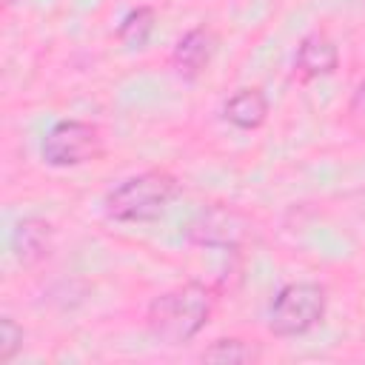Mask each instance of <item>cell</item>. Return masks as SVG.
Instances as JSON below:
<instances>
[{
	"label": "cell",
	"instance_id": "6da1fadb",
	"mask_svg": "<svg viewBox=\"0 0 365 365\" xmlns=\"http://www.w3.org/2000/svg\"><path fill=\"white\" fill-rule=\"evenodd\" d=\"M211 317V291L202 282H182L148 302V334L163 345H188Z\"/></svg>",
	"mask_w": 365,
	"mask_h": 365
},
{
	"label": "cell",
	"instance_id": "7a4b0ae2",
	"mask_svg": "<svg viewBox=\"0 0 365 365\" xmlns=\"http://www.w3.org/2000/svg\"><path fill=\"white\" fill-rule=\"evenodd\" d=\"M177 191H180V182L174 174L151 168L111 188L103 205H106V214L117 222H151L171 205Z\"/></svg>",
	"mask_w": 365,
	"mask_h": 365
},
{
	"label": "cell",
	"instance_id": "3957f363",
	"mask_svg": "<svg viewBox=\"0 0 365 365\" xmlns=\"http://www.w3.org/2000/svg\"><path fill=\"white\" fill-rule=\"evenodd\" d=\"M328 294L319 282H288L268 305V331L274 336H299L322 322Z\"/></svg>",
	"mask_w": 365,
	"mask_h": 365
},
{
	"label": "cell",
	"instance_id": "277c9868",
	"mask_svg": "<svg viewBox=\"0 0 365 365\" xmlns=\"http://www.w3.org/2000/svg\"><path fill=\"white\" fill-rule=\"evenodd\" d=\"M100 154H103L100 128L86 120H57L40 143L43 163L54 168L83 165V163L97 160Z\"/></svg>",
	"mask_w": 365,
	"mask_h": 365
},
{
	"label": "cell",
	"instance_id": "5b68a950",
	"mask_svg": "<svg viewBox=\"0 0 365 365\" xmlns=\"http://www.w3.org/2000/svg\"><path fill=\"white\" fill-rule=\"evenodd\" d=\"M251 237V222L228 208V205H208L188 222V240L205 248H240Z\"/></svg>",
	"mask_w": 365,
	"mask_h": 365
},
{
	"label": "cell",
	"instance_id": "8992f818",
	"mask_svg": "<svg viewBox=\"0 0 365 365\" xmlns=\"http://www.w3.org/2000/svg\"><path fill=\"white\" fill-rule=\"evenodd\" d=\"M214 51H217V37H214V31L205 29V26H197V29H188V31L177 40L174 54H171V63H174V68H177L185 80H194V77H200V74L208 68Z\"/></svg>",
	"mask_w": 365,
	"mask_h": 365
},
{
	"label": "cell",
	"instance_id": "52a82bcc",
	"mask_svg": "<svg viewBox=\"0 0 365 365\" xmlns=\"http://www.w3.org/2000/svg\"><path fill=\"white\" fill-rule=\"evenodd\" d=\"M294 66L302 77H328L339 66V51L331 37H325L322 31H311L299 40Z\"/></svg>",
	"mask_w": 365,
	"mask_h": 365
},
{
	"label": "cell",
	"instance_id": "ba28073f",
	"mask_svg": "<svg viewBox=\"0 0 365 365\" xmlns=\"http://www.w3.org/2000/svg\"><path fill=\"white\" fill-rule=\"evenodd\" d=\"M222 117L234 128L254 131L268 120V97L262 94V88H237L222 103Z\"/></svg>",
	"mask_w": 365,
	"mask_h": 365
},
{
	"label": "cell",
	"instance_id": "9c48e42d",
	"mask_svg": "<svg viewBox=\"0 0 365 365\" xmlns=\"http://www.w3.org/2000/svg\"><path fill=\"white\" fill-rule=\"evenodd\" d=\"M51 248V225L40 217H26L11 231V251L23 265L40 262Z\"/></svg>",
	"mask_w": 365,
	"mask_h": 365
},
{
	"label": "cell",
	"instance_id": "30bf717a",
	"mask_svg": "<svg viewBox=\"0 0 365 365\" xmlns=\"http://www.w3.org/2000/svg\"><path fill=\"white\" fill-rule=\"evenodd\" d=\"M154 26H157V14L151 6H137L131 9L120 26H117V40L125 46V48H145V43L151 40L154 34Z\"/></svg>",
	"mask_w": 365,
	"mask_h": 365
},
{
	"label": "cell",
	"instance_id": "8fae6325",
	"mask_svg": "<svg viewBox=\"0 0 365 365\" xmlns=\"http://www.w3.org/2000/svg\"><path fill=\"white\" fill-rule=\"evenodd\" d=\"M257 356H259V351L251 348L245 339H237V336L214 339V342L200 354L202 362H228V365H237V362H254Z\"/></svg>",
	"mask_w": 365,
	"mask_h": 365
},
{
	"label": "cell",
	"instance_id": "7c38bea8",
	"mask_svg": "<svg viewBox=\"0 0 365 365\" xmlns=\"http://www.w3.org/2000/svg\"><path fill=\"white\" fill-rule=\"evenodd\" d=\"M0 331H3V339H0V362H11L14 354L23 348V328L11 317H3L0 319Z\"/></svg>",
	"mask_w": 365,
	"mask_h": 365
},
{
	"label": "cell",
	"instance_id": "4fadbf2b",
	"mask_svg": "<svg viewBox=\"0 0 365 365\" xmlns=\"http://www.w3.org/2000/svg\"><path fill=\"white\" fill-rule=\"evenodd\" d=\"M348 111L354 117H365V80L356 83V88L351 94V103H348Z\"/></svg>",
	"mask_w": 365,
	"mask_h": 365
},
{
	"label": "cell",
	"instance_id": "5bb4252c",
	"mask_svg": "<svg viewBox=\"0 0 365 365\" xmlns=\"http://www.w3.org/2000/svg\"><path fill=\"white\" fill-rule=\"evenodd\" d=\"M362 214H365V191H362Z\"/></svg>",
	"mask_w": 365,
	"mask_h": 365
}]
</instances>
